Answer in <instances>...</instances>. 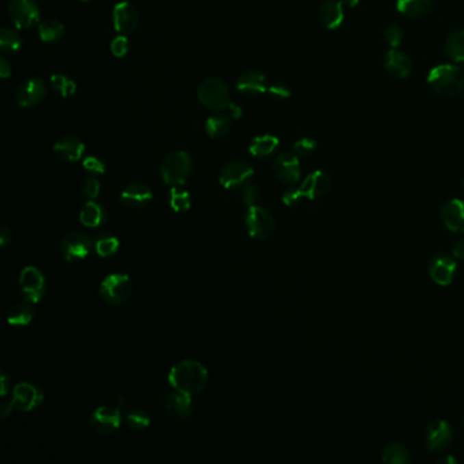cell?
<instances>
[{
	"label": "cell",
	"mask_w": 464,
	"mask_h": 464,
	"mask_svg": "<svg viewBox=\"0 0 464 464\" xmlns=\"http://www.w3.org/2000/svg\"><path fill=\"white\" fill-rule=\"evenodd\" d=\"M121 424V414L117 407L101 406L94 410L90 417L92 428L100 435H111L116 432Z\"/></svg>",
	"instance_id": "cell-14"
},
{
	"label": "cell",
	"mask_w": 464,
	"mask_h": 464,
	"mask_svg": "<svg viewBox=\"0 0 464 464\" xmlns=\"http://www.w3.org/2000/svg\"><path fill=\"white\" fill-rule=\"evenodd\" d=\"M198 99L202 105L213 111H222L231 105L229 88L218 78L205 79L198 89Z\"/></svg>",
	"instance_id": "cell-4"
},
{
	"label": "cell",
	"mask_w": 464,
	"mask_h": 464,
	"mask_svg": "<svg viewBox=\"0 0 464 464\" xmlns=\"http://www.w3.org/2000/svg\"><path fill=\"white\" fill-rule=\"evenodd\" d=\"M301 191L305 199H318L324 196L331 188V179L323 170H315L313 173L308 175L307 179L301 184Z\"/></svg>",
	"instance_id": "cell-20"
},
{
	"label": "cell",
	"mask_w": 464,
	"mask_h": 464,
	"mask_svg": "<svg viewBox=\"0 0 464 464\" xmlns=\"http://www.w3.org/2000/svg\"><path fill=\"white\" fill-rule=\"evenodd\" d=\"M383 462L389 464H407L411 462L409 450L400 443H392L383 451Z\"/></svg>",
	"instance_id": "cell-35"
},
{
	"label": "cell",
	"mask_w": 464,
	"mask_h": 464,
	"mask_svg": "<svg viewBox=\"0 0 464 464\" xmlns=\"http://www.w3.org/2000/svg\"><path fill=\"white\" fill-rule=\"evenodd\" d=\"M99 292L105 302L120 305L129 298L132 293V282L125 274H111L103 281Z\"/></svg>",
	"instance_id": "cell-5"
},
{
	"label": "cell",
	"mask_w": 464,
	"mask_h": 464,
	"mask_svg": "<svg viewBox=\"0 0 464 464\" xmlns=\"http://www.w3.org/2000/svg\"><path fill=\"white\" fill-rule=\"evenodd\" d=\"M85 143L77 136H64L56 142L53 151L64 162H77L85 154Z\"/></svg>",
	"instance_id": "cell-21"
},
{
	"label": "cell",
	"mask_w": 464,
	"mask_h": 464,
	"mask_svg": "<svg viewBox=\"0 0 464 464\" xmlns=\"http://www.w3.org/2000/svg\"><path fill=\"white\" fill-rule=\"evenodd\" d=\"M253 177V168L244 161H232L227 164L220 175V183L227 190L245 187Z\"/></svg>",
	"instance_id": "cell-9"
},
{
	"label": "cell",
	"mask_w": 464,
	"mask_h": 464,
	"mask_svg": "<svg viewBox=\"0 0 464 464\" xmlns=\"http://www.w3.org/2000/svg\"><path fill=\"white\" fill-rule=\"evenodd\" d=\"M165 413L176 420H187L194 411L192 395H188L181 391H176L164 395L161 399Z\"/></svg>",
	"instance_id": "cell-10"
},
{
	"label": "cell",
	"mask_w": 464,
	"mask_h": 464,
	"mask_svg": "<svg viewBox=\"0 0 464 464\" xmlns=\"http://www.w3.org/2000/svg\"><path fill=\"white\" fill-rule=\"evenodd\" d=\"M384 38L387 41V44L389 45V48H395L398 49L403 41V31L400 27L398 26H388L385 29V33H384Z\"/></svg>",
	"instance_id": "cell-41"
},
{
	"label": "cell",
	"mask_w": 464,
	"mask_h": 464,
	"mask_svg": "<svg viewBox=\"0 0 464 464\" xmlns=\"http://www.w3.org/2000/svg\"><path fill=\"white\" fill-rule=\"evenodd\" d=\"M7 11L16 29L27 30L40 23L41 12L38 4L34 0H10Z\"/></svg>",
	"instance_id": "cell-6"
},
{
	"label": "cell",
	"mask_w": 464,
	"mask_h": 464,
	"mask_svg": "<svg viewBox=\"0 0 464 464\" xmlns=\"http://www.w3.org/2000/svg\"><path fill=\"white\" fill-rule=\"evenodd\" d=\"M245 228L252 238L266 240L274 232L275 221L268 210L253 205L246 210Z\"/></svg>",
	"instance_id": "cell-7"
},
{
	"label": "cell",
	"mask_w": 464,
	"mask_h": 464,
	"mask_svg": "<svg viewBox=\"0 0 464 464\" xmlns=\"http://www.w3.org/2000/svg\"><path fill=\"white\" fill-rule=\"evenodd\" d=\"M305 199L301 188H289L285 191V194L282 195V202L289 206V207H293V206H297L301 203V201Z\"/></svg>",
	"instance_id": "cell-44"
},
{
	"label": "cell",
	"mask_w": 464,
	"mask_h": 464,
	"mask_svg": "<svg viewBox=\"0 0 464 464\" xmlns=\"http://www.w3.org/2000/svg\"><path fill=\"white\" fill-rule=\"evenodd\" d=\"M446 53L451 62L464 64V30L454 31L446 42Z\"/></svg>",
	"instance_id": "cell-31"
},
{
	"label": "cell",
	"mask_w": 464,
	"mask_h": 464,
	"mask_svg": "<svg viewBox=\"0 0 464 464\" xmlns=\"http://www.w3.org/2000/svg\"><path fill=\"white\" fill-rule=\"evenodd\" d=\"M384 67L391 77L403 79L407 75H410L413 66L410 57L404 52H402L399 48L398 49L391 48L385 55Z\"/></svg>",
	"instance_id": "cell-22"
},
{
	"label": "cell",
	"mask_w": 464,
	"mask_h": 464,
	"mask_svg": "<svg viewBox=\"0 0 464 464\" xmlns=\"http://www.w3.org/2000/svg\"><path fill=\"white\" fill-rule=\"evenodd\" d=\"M19 292L25 301L38 302L45 293V276L36 267H26L19 276Z\"/></svg>",
	"instance_id": "cell-8"
},
{
	"label": "cell",
	"mask_w": 464,
	"mask_h": 464,
	"mask_svg": "<svg viewBox=\"0 0 464 464\" xmlns=\"http://www.w3.org/2000/svg\"><path fill=\"white\" fill-rule=\"evenodd\" d=\"M293 149H294V153H296L297 157H309L316 151L318 143H316L315 139L302 138V139H300L294 143Z\"/></svg>",
	"instance_id": "cell-39"
},
{
	"label": "cell",
	"mask_w": 464,
	"mask_h": 464,
	"mask_svg": "<svg viewBox=\"0 0 464 464\" xmlns=\"http://www.w3.org/2000/svg\"><path fill=\"white\" fill-rule=\"evenodd\" d=\"M235 88L238 92L246 96H256L267 92L268 83L266 75L259 71H246L235 82Z\"/></svg>",
	"instance_id": "cell-24"
},
{
	"label": "cell",
	"mask_w": 464,
	"mask_h": 464,
	"mask_svg": "<svg viewBox=\"0 0 464 464\" xmlns=\"http://www.w3.org/2000/svg\"><path fill=\"white\" fill-rule=\"evenodd\" d=\"M344 4L341 0H327L319 8V18L324 27L335 30L341 27L345 21Z\"/></svg>",
	"instance_id": "cell-23"
},
{
	"label": "cell",
	"mask_w": 464,
	"mask_h": 464,
	"mask_svg": "<svg viewBox=\"0 0 464 464\" xmlns=\"http://www.w3.org/2000/svg\"><path fill=\"white\" fill-rule=\"evenodd\" d=\"M139 22V14L129 1H120L114 8V26L120 34H129L135 30Z\"/></svg>",
	"instance_id": "cell-19"
},
{
	"label": "cell",
	"mask_w": 464,
	"mask_h": 464,
	"mask_svg": "<svg viewBox=\"0 0 464 464\" xmlns=\"http://www.w3.org/2000/svg\"><path fill=\"white\" fill-rule=\"evenodd\" d=\"M191 203H192V199L188 191L183 190L181 187H172L170 194H169V205L172 210L177 213L187 211L190 210Z\"/></svg>",
	"instance_id": "cell-36"
},
{
	"label": "cell",
	"mask_w": 464,
	"mask_h": 464,
	"mask_svg": "<svg viewBox=\"0 0 464 464\" xmlns=\"http://www.w3.org/2000/svg\"><path fill=\"white\" fill-rule=\"evenodd\" d=\"M125 406H127V398H125V396H120V398H117V409H118V410H121V409H124Z\"/></svg>",
	"instance_id": "cell-54"
},
{
	"label": "cell",
	"mask_w": 464,
	"mask_h": 464,
	"mask_svg": "<svg viewBox=\"0 0 464 464\" xmlns=\"http://www.w3.org/2000/svg\"><path fill=\"white\" fill-rule=\"evenodd\" d=\"M26 302H19V304H15V305H12L10 308V311L7 313L8 324L16 326V327H22V326L30 324V322L34 318V311Z\"/></svg>",
	"instance_id": "cell-30"
},
{
	"label": "cell",
	"mask_w": 464,
	"mask_h": 464,
	"mask_svg": "<svg viewBox=\"0 0 464 464\" xmlns=\"http://www.w3.org/2000/svg\"><path fill=\"white\" fill-rule=\"evenodd\" d=\"M441 217L446 227L452 232L464 233V202L452 199L441 209Z\"/></svg>",
	"instance_id": "cell-25"
},
{
	"label": "cell",
	"mask_w": 464,
	"mask_h": 464,
	"mask_svg": "<svg viewBox=\"0 0 464 464\" xmlns=\"http://www.w3.org/2000/svg\"><path fill=\"white\" fill-rule=\"evenodd\" d=\"M192 172V159L185 151L169 153L161 165V177L169 187H181Z\"/></svg>",
	"instance_id": "cell-3"
},
{
	"label": "cell",
	"mask_w": 464,
	"mask_h": 464,
	"mask_svg": "<svg viewBox=\"0 0 464 464\" xmlns=\"http://www.w3.org/2000/svg\"><path fill=\"white\" fill-rule=\"evenodd\" d=\"M432 8V0H398L396 10L409 19L425 16Z\"/></svg>",
	"instance_id": "cell-27"
},
{
	"label": "cell",
	"mask_w": 464,
	"mask_h": 464,
	"mask_svg": "<svg viewBox=\"0 0 464 464\" xmlns=\"http://www.w3.org/2000/svg\"><path fill=\"white\" fill-rule=\"evenodd\" d=\"M11 241V231L5 227V225H1L0 228V244L1 246H7V244Z\"/></svg>",
	"instance_id": "cell-51"
},
{
	"label": "cell",
	"mask_w": 464,
	"mask_h": 464,
	"mask_svg": "<svg viewBox=\"0 0 464 464\" xmlns=\"http://www.w3.org/2000/svg\"><path fill=\"white\" fill-rule=\"evenodd\" d=\"M451 440H452V428L447 421H435L428 426L425 433L428 450L433 452H441L448 448Z\"/></svg>",
	"instance_id": "cell-16"
},
{
	"label": "cell",
	"mask_w": 464,
	"mask_h": 464,
	"mask_svg": "<svg viewBox=\"0 0 464 464\" xmlns=\"http://www.w3.org/2000/svg\"><path fill=\"white\" fill-rule=\"evenodd\" d=\"M93 249V241L82 232L68 233L62 241V253L67 261L85 259Z\"/></svg>",
	"instance_id": "cell-11"
},
{
	"label": "cell",
	"mask_w": 464,
	"mask_h": 464,
	"mask_svg": "<svg viewBox=\"0 0 464 464\" xmlns=\"http://www.w3.org/2000/svg\"><path fill=\"white\" fill-rule=\"evenodd\" d=\"M439 463H448V464H456V459L452 458V456H443L439 459Z\"/></svg>",
	"instance_id": "cell-55"
},
{
	"label": "cell",
	"mask_w": 464,
	"mask_h": 464,
	"mask_svg": "<svg viewBox=\"0 0 464 464\" xmlns=\"http://www.w3.org/2000/svg\"><path fill=\"white\" fill-rule=\"evenodd\" d=\"M206 132L211 139H220L228 135L229 129H231V121L228 116L222 115V114H216L211 115L206 120Z\"/></svg>",
	"instance_id": "cell-33"
},
{
	"label": "cell",
	"mask_w": 464,
	"mask_h": 464,
	"mask_svg": "<svg viewBox=\"0 0 464 464\" xmlns=\"http://www.w3.org/2000/svg\"><path fill=\"white\" fill-rule=\"evenodd\" d=\"M12 70H11V64L7 62L5 57L0 59V77L1 79H7L11 75Z\"/></svg>",
	"instance_id": "cell-48"
},
{
	"label": "cell",
	"mask_w": 464,
	"mask_h": 464,
	"mask_svg": "<svg viewBox=\"0 0 464 464\" xmlns=\"http://www.w3.org/2000/svg\"><path fill=\"white\" fill-rule=\"evenodd\" d=\"M463 187H464V180H463Z\"/></svg>",
	"instance_id": "cell-57"
},
{
	"label": "cell",
	"mask_w": 464,
	"mask_h": 464,
	"mask_svg": "<svg viewBox=\"0 0 464 464\" xmlns=\"http://www.w3.org/2000/svg\"><path fill=\"white\" fill-rule=\"evenodd\" d=\"M228 109L231 111V114H232V116L234 117V118H238V117L241 116V108L237 107V105H234L232 103H231V105L228 107Z\"/></svg>",
	"instance_id": "cell-52"
},
{
	"label": "cell",
	"mask_w": 464,
	"mask_h": 464,
	"mask_svg": "<svg viewBox=\"0 0 464 464\" xmlns=\"http://www.w3.org/2000/svg\"><path fill=\"white\" fill-rule=\"evenodd\" d=\"M279 146V139L274 135H260L252 139L249 153L256 158L270 157Z\"/></svg>",
	"instance_id": "cell-28"
},
{
	"label": "cell",
	"mask_w": 464,
	"mask_h": 464,
	"mask_svg": "<svg viewBox=\"0 0 464 464\" xmlns=\"http://www.w3.org/2000/svg\"><path fill=\"white\" fill-rule=\"evenodd\" d=\"M342 1V4L345 5V7H348V8H354V7H357L358 4H359V1L361 0H341Z\"/></svg>",
	"instance_id": "cell-53"
},
{
	"label": "cell",
	"mask_w": 464,
	"mask_h": 464,
	"mask_svg": "<svg viewBox=\"0 0 464 464\" xmlns=\"http://www.w3.org/2000/svg\"><path fill=\"white\" fill-rule=\"evenodd\" d=\"M83 168L93 176L104 175L107 170L104 161H101L99 157H94V155H89L83 159Z\"/></svg>",
	"instance_id": "cell-42"
},
{
	"label": "cell",
	"mask_w": 464,
	"mask_h": 464,
	"mask_svg": "<svg viewBox=\"0 0 464 464\" xmlns=\"http://www.w3.org/2000/svg\"><path fill=\"white\" fill-rule=\"evenodd\" d=\"M430 89L443 97H455L464 89V67L459 64H441L428 75Z\"/></svg>",
	"instance_id": "cell-2"
},
{
	"label": "cell",
	"mask_w": 464,
	"mask_h": 464,
	"mask_svg": "<svg viewBox=\"0 0 464 464\" xmlns=\"http://www.w3.org/2000/svg\"><path fill=\"white\" fill-rule=\"evenodd\" d=\"M456 272L455 260L447 253L436 255L429 266L430 278L441 286H448L452 283Z\"/></svg>",
	"instance_id": "cell-15"
},
{
	"label": "cell",
	"mask_w": 464,
	"mask_h": 464,
	"mask_svg": "<svg viewBox=\"0 0 464 464\" xmlns=\"http://www.w3.org/2000/svg\"><path fill=\"white\" fill-rule=\"evenodd\" d=\"M120 199L128 209H143L151 202L153 191L144 183H131L123 190Z\"/></svg>",
	"instance_id": "cell-18"
},
{
	"label": "cell",
	"mask_w": 464,
	"mask_h": 464,
	"mask_svg": "<svg viewBox=\"0 0 464 464\" xmlns=\"http://www.w3.org/2000/svg\"><path fill=\"white\" fill-rule=\"evenodd\" d=\"M51 86L55 92H57L64 99L71 97L77 92V83L71 78H68L63 74L52 75L51 77Z\"/></svg>",
	"instance_id": "cell-37"
},
{
	"label": "cell",
	"mask_w": 464,
	"mask_h": 464,
	"mask_svg": "<svg viewBox=\"0 0 464 464\" xmlns=\"http://www.w3.org/2000/svg\"><path fill=\"white\" fill-rule=\"evenodd\" d=\"M8 389H10V378L5 374V372L1 370V373H0V396L4 398L8 394Z\"/></svg>",
	"instance_id": "cell-47"
},
{
	"label": "cell",
	"mask_w": 464,
	"mask_h": 464,
	"mask_svg": "<svg viewBox=\"0 0 464 464\" xmlns=\"http://www.w3.org/2000/svg\"><path fill=\"white\" fill-rule=\"evenodd\" d=\"M168 381L176 391H181L188 395H196L207 387L209 372L201 362L187 359L176 363L170 369Z\"/></svg>",
	"instance_id": "cell-1"
},
{
	"label": "cell",
	"mask_w": 464,
	"mask_h": 464,
	"mask_svg": "<svg viewBox=\"0 0 464 464\" xmlns=\"http://www.w3.org/2000/svg\"><path fill=\"white\" fill-rule=\"evenodd\" d=\"M274 173L285 184H296L301 177L298 157L290 153L281 154L274 162Z\"/></svg>",
	"instance_id": "cell-17"
},
{
	"label": "cell",
	"mask_w": 464,
	"mask_h": 464,
	"mask_svg": "<svg viewBox=\"0 0 464 464\" xmlns=\"http://www.w3.org/2000/svg\"><path fill=\"white\" fill-rule=\"evenodd\" d=\"M260 198V192H259V188L253 184H246L244 188H242V192H241V199L242 202L249 207V206H253L256 205V202L259 201Z\"/></svg>",
	"instance_id": "cell-45"
},
{
	"label": "cell",
	"mask_w": 464,
	"mask_h": 464,
	"mask_svg": "<svg viewBox=\"0 0 464 464\" xmlns=\"http://www.w3.org/2000/svg\"><path fill=\"white\" fill-rule=\"evenodd\" d=\"M45 96H47L45 82L36 77L25 81L19 86L16 92V101L23 108H33L41 104Z\"/></svg>",
	"instance_id": "cell-13"
},
{
	"label": "cell",
	"mask_w": 464,
	"mask_h": 464,
	"mask_svg": "<svg viewBox=\"0 0 464 464\" xmlns=\"http://www.w3.org/2000/svg\"><path fill=\"white\" fill-rule=\"evenodd\" d=\"M120 246V242L114 234L103 233L93 240V249L103 257H109L115 255Z\"/></svg>",
	"instance_id": "cell-34"
},
{
	"label": "cell",
	"mask_w": 464,
	"mask_h": 464,
	"mask_svg": "<svg viewBox=\"0 0 464 464\" xmlns=\"http://www.w3.org/2000/svg\"><path fill=\"white\" fill-rule=\"evenodd\" d=\"M14 407L19 411H31L44 402V394L30 383H21L12 392Z\"/></svg>",
	"instance_id": "cell-12"
},
{
	"label": "cell",
	"mask_w": 464,
	"mask_h": 464,
	"mask_svg": "<svg viewBox=\"0 0 464 464\" xmlns=\"http://www.w3.org/2000/svg\"><path fill=\"white\" fill-rule=\"evenodd\" d=\"M22 37L11 27L3 26L0 29V49L4 55H14L22 47Z\"/></svg>",
	"instance_id": "cell-32"
},
{
	"label": "cell",
	"mask_w": 464,
	"mask_h": 464,
	"mask_svg": "<svg viewBox=\"0 0 464 464\" xmlns=\"http://www.w3.org/2000/svg\"><path fill=\"white\" fill-rule=\"evenodd\" d=\"M12 409H15L12 400L11 402H1V404H0V417H1V420H5L11 414Z\"/></svg>",
	"instance_id": "cell-49"
},
{
	"label": "cell",
	"mask_w": 464,
	"mask_h": 464,
	"mask_svg": "<svg viewBox=\"0 0 464 464\" xmlns=\"http://www.w3.org/2000/svg\"><path fill=\"white\" fill-rule=\"evenodd\" d=\"M100 190H101V185H100V181L97 177H94L93 175L88 176L85 180H83V184H82V192L86 198L89 199H96L99 195H100Z\"/></svg>",
	"instance_id": "cell-40"
},
{
	"label": "cell",
	"mask_w": 464,
	"mask_h": 464,
	"mask_svg": "<svg viewBox=\"0 0 464 464\" xmlns=\"http://www.w3.org/2000/svg\"><path fill=\"white\" fill-rule=\"evenodd\" d=\"M150 425V415L143 409H133L127 414V426L133 430L139 432L146 429Z\"/></svg>",
	"instance_id": "cell-38"
},
{
	"label": "cell",
	"mask_w": 464,
	"mask_h": 464,
	"mask_svg": "<svg viewBox=\"0 0 464 464\" xmlns=\"http://www.w3.org/2000/svg\"><path fill=\"white\" fill-rule=\"evenodd\" d=\"M64 26L62 22L56 19H45L38 23V34L40 40L44 42H56L63 38L64 36Z\"/></svg>",
	"instance_id": "cell-29"
},
{
	"label": "cell",
	"mask_w": 464,
	"mask_h": 464,
	"mask_svg": "<svg viewBox=\"0 0 464 464\" xmlns=\"http://www.w3.org/2000/svg\"><path fill=\"white\" fill-rule=\"evenodd\" d=\"M452 253L458 259H464V238H459L452 248Z\"/></svg>",
	"instance_id": "cell-50"
},
{
	"label": "cell",
	"mask_w": 464,
	"mask_h": 464,
	"mask_svg": "<svg viewBox=\"0 0 464 464\" xmlns=\"http://www.w3.org/2000/svg\"><path fill=\"white\" fill-rule=\"evenodd\" d=\"M267 92L275 100H287L292 96L290 89L283 83H274L267 89Z\"/></svg>",
	"instance_id": "cell-46"
},
{
	"label": "cell",
	"mask_w": 464,
	"mask_h": 464,
	"mask_svg": "<svg viewBox=\"0 0 464 464\" xmlns=\"http://www.w3.org/2000/svg\"><path fill=\"white\" fill-rule=\"evenodd\" d=\"M79 218L85 227L94 229V228H100L105 222L107 214H105L104 207L100 203L90 201L82 207Z\"/></svg>",
	"instance_id": "cell-26"
},
{
	"label": "cell",
	"mask_w": 464,
	"mask_h": 464,
	"mask_svg": "<svg viewBox=\"0 0 464 464\" xmlns=\"http://www.w3.org/2000/svg\"><path fill=\"white\" fill-rule=\"evenodd\" d=\"M111 51L116 57H124L129 52V40L125 34H118L112 40Z\"/></svg>",
	"instance_id": "cell-43"
},
{
	"label": "cell",
	"mask_w": 464,
	"mask_h": 464,
	"mask_svg": "<svg viewBox=\"0 0 464 464\" xmlns=\"http://www.w3.org/2000/svg\"><path fill=\"white\" fill-rule=\"evenodd\" d=\"M81 1H90V0H81Z\"/></svg>",
	"instance_id": "cell-56"
}]
</instances>
